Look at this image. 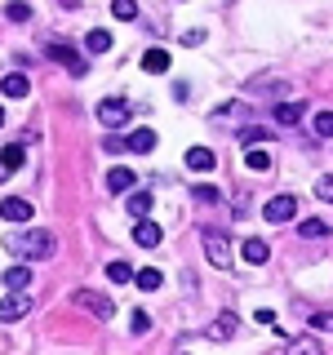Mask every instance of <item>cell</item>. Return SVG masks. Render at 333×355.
I'll return each mask as SVG.
<instances>
[{
	"label": "cell",
	"instance_id": "obj_29",
	"mask_svg": "<svg viewBox=\"0 0 333 355\" xmlns=\"http://www.w3.org/2000/svg\"><path fill=\"white\" fill-rule=\"evenodd\" d=\"M111 14H116V18H138V5H133V0H111Z\"/></svg>",
	"mask_w": 333,
	"mask_h": 355
},
{
	"label": "cell",
	"instance_id": "obj_28",
	"mask_svg": "<svg viewBox=\"0 0 333 355\" xmlns=\"http://www.w3.org/2000/svg\"><path fill=\"white\" fill-rule=\"evenodd\" d=\"M302 236H307V240H325V236H329V222L307 218V222H302Z\"/></svg>",
	"mask_w": 333,
	"mask_h": 355
},
{
	"label": "cell",
	"instance_id": "obj_12",
	"mask_svg": "<svg viewBox=\"0 0 333 355\" xmlns=\"http://www.w3.org/2000/svg\"><path fill=\"white\" fill-rule=\"evenodd\" d=\"M133 240H138L142 249H155V244H160V227H155V222H147V218H138V227H133Z\"/></svg>",
	"mask_w": 333,
	"mask_h": 355
},
{
	"label": "cell",
	"instance_id": "obj_1",
	"mask_svg": "<svg viewBox=\"0 0 333 355\" xmlns=\"http://www.w3.org/2000/svg\"><path fill=\"white\" fill-rule=\"evenodd\" d=\"M5 249L14 253L18 262H44V258L58 253V240H53V231H9Z\"/></svg>",
	"mask_w": 333,
	"mask_h": 355
},
{
	"label": "cell",
	"instance_id": "obj_32",
	"mask_svg": "<svg viewBox=\"0 0 333 355\" xmlns=\"http://www.w3.org/2000/svg\"><path fill=\"white\" fill-rule=\"evenodd\" d=\"M5 14H9V22H27V18H31V5H18V0H14Z\"/></svg>",
	"mask_w": 333,
	"mask_h": 355
},
{
	"label": "cell",
	"instance_id": "obj_5",
	"mask_svg": "<svg viewBox=\"0 0 333 355\" xmlns=\"http://www.w3.org/2000/svg\"><path fill=\"white\" fill-rule=\"evenodd\" d=\"M76 306L94 311L98 320H111V315H116V306H111V297H107V293H94V288H80V293H76Z\"/></svg>",
	"mask_w": 333,
	"mask_h": 355
},
{
	"label": "cell",
	"instance_id": "obj_4",
	"mask_svg": "<svg viewBox=\"0 0 333 355\" xmlns=\"http://www.w3.org/2000/svg\"><path fill=\"white\" fill-rule=\"evenodd\" d=\"M205 253H209V262L218 266V271H227L231 266V244L222 231H205Z\"/></svg>",
	"mask_w": 333,
	"mask_h": 355
},
{
	"label": "cell",
	"instance_id": "obj_14",
	"mask_svg": "<svg viewBox=\"0 0 333 355\" xmlns=\"http://www.w3.org/2000/svg\"><path fill=\"white\" fill-rule=\"evenodd\" d=\"M240 253H244V262H253V266H262L266 258H271L266 240H244V244H240Z\"/></svg>",
	"mask_w": 333,
	"mask_h": 355
},
{
	"label": "cell",
	"instance_id": "obj_16",
	"mask_svg": "<svg viewBox=\"0 0 333 355\" xmlns=\"http://www.w3.org/2000/svg\"><path fill=\"white\" fill-rule=\"evenodd\" d=\"M125 147H129V151H138V155H147V151L155 147V133H151V129H133L129 138H125Z\"/></svg>",
	"mask_w": 333,
	"mask_h": 355
},
{
	"label": "cell",
	"instance_id": "obj_37",
	"mask_svg": "<svg viewBox=\"0 0 333 355\" xmlns=\"http://www.w3.org/2000/svg\"><path fill=\"white\" fill-rule=\"evenodd\" d=\"M0 125H5V107H0Z\"/></svg>",
	"mask_w": 333,
	"mask_h": 355
},
{
	"label": "cell",
	"instance_id": "obj_11",
	"mask_svg": "<svg viewBox=\"0 0 333 355\" xmlns=\"http://www.w3.org/2000/svg\"><path fill=\"white\" fill-rule=\"evenodd\" d=\"M182 160H187V169H196V173H209V169H214V151H209V147H191Z\"/></svg>",
	"mask_w": 333,
	"mask_h": 355
},
{
	"label": "cell",
	"instance_id": "obj_26",
	"mask_svg": "<svg viewBox=\"0 0 333 355\" xmlns=\"http://www.w3.org/2000/svg\"><path fill=\"white\" fill-rule=\"evenodd\" d=\"M160 284H164V280H160V271H155V266H147V271H138V288H142V293H155Z\"/></svg>",
	"mask_w": 333,
	"mask_h": 355
},
{
	"label": "cell",
	"instance_id": "obj_20",
	"mask_svg": "<svg viewBox=\"0 0 333 355\" xmlns=\"http://www.w3.org/2000/svg\"><path fill=\"white\" fill-rule=\"evenodd\" d=\"M107 280H116V284H129V280H138V271H133L129 262H111V266H107Z\"/></svg>",
	"mask_w": 333,
	"mask_h": 355
},
{
	"label": "cell",
	"instance_id": "obj_22",
	"mask_svg": "<svg viewBox=\"0 0 333 355\" xmlns=\"http://www.w3.org/2000/svg\"><path fill=\"white\" fill-rule=\"evenodd\" d=\"M240 142H244V147H258V142H271V133L258 129V125H244L240 129Z\"/></svg>",
	"mask_w": 333,
	"mask_h": 355
},
{
	"label": "cell",
	"instance_id": "obj_15",
	"mask_svg": "<svg viewBox=\"0 0 333 355\" xmlns=\"http://www.w3.org/2000/svg\"><path fill=\"white\" fill-rule=\"evenodd\" d=\"M133 182H138V173H133V169H111V173H107V191H116V196L129 191Z\"/></svg>",
	"mask_w": 333,
	"mask_h": 355
},
{
	"label": "cell",
	"instance_id": "obj_3",
	"mask_svg": "<svg viewBox=\"0 0 333 355\" xmlns=\"http://www.w3.org/2000/svg\"><path fill=\"white\" fill-rule=\"evenodd\" d=\"M49 58H53V62H62L71 76H85V71H89L85 53H80V49H71V44H62V40H53V44H49Z\"/></svg>",
	"mask_w": 333,
	"mask_h": 355
},
{
	"label": "cell",
	"instance_id": "obj_30",
	"mask_svg": "<svg viewBox=\"0 0 333 355\" xmlns=\"http://www.w3.org/2000/svg\"><path fill=\"white\" fill-rule=\"evenodd\" d=\"M289 351H293V355H320V342H316V338H298Z\"/></svg>",
	"mask_w": 333,
	"mask_h": 355
},
{
	"label": "cell",
	"instance_id": "obj_8",
	"mask_svg": "<svg viewBox=\"0 0 333 355\" xmlns=\"http://www.w3.org/2000/svg\"><path fill=\"white\" fill-rule=\"evenodd\" d=\"M236 329H240V320L231 315V311H222V315L214 320V324L205 329V338H214V342H227V338H236Z\"/></svg>",
	"mask_w": 333,
	"mask_h": 355
},
{
	"label": "cell",
	"instance_id": "obj_9",
	"mask_svg": "<svg viewBox=\"0 0 333 355\" xmlns=\"http://www.w3.org/2000/svg\"><path fill=\"white\" fill-rule=\"evenodd\" d=\"M0 218L5 222H31V205L18 200V196H9V200H0Z\"/></svg>",
	"mask_w": 333,
	"mask_h": 355
},
{
	"label": "cell",
	"instance_id": "obj_34",
	"mask_svg": "<svg viewBox=\"0 0 333 355\" xmlns=\"http://www.w3.org/2000/svg\"><path fill=\"white\" fill-rule=\"evenodd\" d=\"M311 329H333V315H325V311H320V315H311Z\"/></svg>",
	"mask_w": 333,
	"mask_h": 355
},
{
	"label": "cell",
	"instance_id": "obj_35",
	"mask_svg": "<svg viewBox=\"0 0 333 355\" xmlns=\"http://www.w3.org/2000/svg\"><path fill=\"white\" fill-rule=\"evenodd\" d=\"M196 196L205 200V205H214V200H218V191H214V187H196Z\"/></svg>",
	"mask_w": 333,
	"mask_h": 355
},
{
	"label": "cell",
	"instance_id": "obj_25",
	"mask_svg": "<svg viewBox=\"0 0 333 355\" xmlns=\"http://www.w3.org/2000/svg\"><path fill=\"white\" fill-rule=\"evenodd\" d=\"M311 129H316L320 138H333V111H316V116H311Z\"/></svg>",
	"mask_w": 333,
	"mask_h": 355
},
{
	"label": "cell",
	"instance_id": "obj_36",
	"mask_svg": "<svg viewBox=\"0 0 333 355\" xmlns=\"http://www.w3.org/2000/svg\"><path fill=\"white\" fill-rule=\"evenodd\" d=\"M5 173H9V164H5V160H0V182H5Z\"/></svg>",
	"mask_w": 333,
	"mask_h": 355
},
{
	"label": "cell",
	"instance_id": "obj_10",
	"mask_svg": "<svg viewBox=\"0 0 333 355\" xmlns=\"http://www.w3.org/2000/svg\"><path fill=\"white\" fill-rule=\"evenodd\" d=\"M271 116H275V125H284V129H293V125H302V103H289V98H284V103H280V107H275V111H271Z\"/></svg>",
	"mask_w": 333,
	"mask_h": 355
},
{
	"label": "cell",
	"instance_id": "obj_27",
	"mask_svg": "<svg viewBox=\"0 0 333 355\" xmlns=\"http://www.w3.org/2000/svg\"><path fill=\"white\" fill-rule=\"evenodd\" d=\"M129 214H133V218L151 214V196H147V191H133V196H129Z\"/></svg>",
	"mask_w": 333,
	"mask_h": 355
},
{
	"label": "cell",
	"instance_id": "obj_6",
	"mask_svg": "<svg viewBox=\"0 0 333 355\" xmlns=\"http://www.w3.org/2000/svg\"><path fill=\"white\" fill-rule=\"evenodd\" d=\"M27 311H31V297H27V293H9V297H0V320H5V324H18Z\"/></svg>",
	"mask_w": 333,
	"mask_h": 355
},
{
	"label": "cell",
	"instance_id": "obj_23",
	"mask_svg": "<svg viewBox=\"0 0 333 355\" xmlns=\"http://www.w3.org/2000/svg\"><path fill=\"white\" fill-rule=\"evenodd\" d=\"M0 160H5V164H9V173H14V169H22V160H27V151H22V147H18V142H9V147H5V151H0Z\"/></svg>",
	"mask_w": 333,
	"mask_h": 355
},
{
	"label": "cell",
	"instance_id": "obj_7",
	"mask_svg": "<svg viewBox=\"0 0 333 355\" xmlns=\"http://www.w3.org/2000/svg\"><path fill=\"white\" fill-rule=\"evenodd\" d=\"M293 214H298V200L293 196H275V200H266V209H262L266 222H289Z\"/></svg>",
	"mask_w": 333,
	"mask_h": 355
},
{
	"label": "cell",
	"instance_id": "obj_2",
	"mask_svg": "<svg viewBox=\"0 0 333 355\" xmlns=\"http://www.w3.org/2000/svg\"><path fill=\"white\" fill-rule=\"evenodd\" d=\"M129 120H133V107L125 98H103V103H98V125L103 129H125Z\"/></svg>",
	"mask_w": 333,
	"mask_h": 355
},
{
	"label": "cell",
	"instance_id": "obj_33",
	"mask_svg": "<svg viewBox=\"0 0 333 355\" xmlns=\"http://www.w3.org/2000/svg\"><path fill=\"white\" fill-rule=\"evenodd\" d=\"M316 196H320V200H329V205H333V178H320V182H316Z\"/></svg>",
	"mask_w": 333,
	"mask_h": 355
},
{
	"label": "cell",
	"instance_id": "obj_24",
	"mask_svg": "<svg viewBox=\"0 0 333 355\" xmlns=\"http://www.w3.org/2000/svg\"><path fill=\"white\" fill-rule=\"evenodd\" d=\"M244 164H249L253 173H266V169H271V155H266V151H258V147H249V155H244Z\"/></svg>",
	"mask_w": 333,
	"mask_h": 355
},
{
	"label": "cell",
	"instance_id": "obj_19",
	"mask_svg": "<svg viewBox=\"0 0 333 355\" xmlns=\"http://www.w3.org/2000/svg\"><path fill=\"white\" fill-rule=\"evenodd\" d=\"M85 49H89V53H107V49H111V31L94 27V31L85 36Z\"/></svg>",
	"mask_w": 333,
	"mask_h": 355
},
{
	"label": "cell",
	"instance_id": "obj_31",
	"mask_svg": "<svg viewBox=\"0 0 333 355\" xmlns=\"http://www.w3.org/2000/svg\"><path fill=\"white\" fill-rule=\"evenodd\" d=\"M129 329L133 333H147L151 329V315H147V311H133V315H129Z\"/></svg>",
	"mask_w": 333,
	"mask_h": 355
},
{
	"label": "cell",
	"instance_id": "obj_13",
	"mask_svg": "<svg viewBox=\"0 0 333 355\" xmlns=\"http://www.w3.org/2000/svg\"><path fill=\"white\" fill-rule=\"evenodd\" d=\"M27 284H31L27 266H9V271H5V288H9V293H27Z\"/></svg>",
	"mask_w": 333,
	"mask_h": 355
},
{
	"label": "cell",
	"instance_id": "obj_18",
	"mask_svg": "<svg viewBox=\"0 0 333 355\" xmlns=\"http://www.w3.org/2000/svg\"><path fill=\"white\" fill-rule=\"evenodd\" d=\"M142 67H147V71H155V76L169 71V49H147V53H142Z\"/></svg>",
	"mask_w": 333,
	"mask_h": 355
},
{
	"label": "cell",
	"instance_id": "obj_21",
	"mask_svg": "<svg viewBox=\"0 0 333 355\" xmlns=\"http://www.w3.org/2000/svg\"><path fill=\"white\" fill-rule=\"evenodd\" d=\"M249 89H253V94H289V85L284 80H262V76H258V80H249Z\"/></svg>",
	"mask_w": 333,
	"mask_h": 355
},
{
	"label": "cell",
	"instance_id": "obj_17",
	"mask_svg": "<svg viewBox=\"0 0 333 355\" xmlns=\"http://www.w3.org/2000/svg\"><path fill=\"white\" fill-rule=\"evenodd\" d=\"M0 89H5V98H27L31 94V80L22 71H14V76H5V85H0Z\"/></svg>",
	"mask_w": 333,
	"mask_h": 355
}]
</instances>
